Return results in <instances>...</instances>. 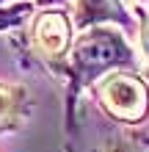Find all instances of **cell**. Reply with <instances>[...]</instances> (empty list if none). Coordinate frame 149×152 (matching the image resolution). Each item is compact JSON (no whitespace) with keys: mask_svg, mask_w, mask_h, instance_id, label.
Instances as JSON below:
<instances>
[{"mask_svg":"<svg viewBox=\"0 0 149 152\" xmlns=\"http://www.w3.org/2000/svg\"><path fill=\"white\" fill-rule=\"evenodd\" d=\"M113 69H130V72L138 69V58L127 44L124 33H119V28H108V25L80 31L72 44L69 61L61 72L69 77V100L72 97L77 100V94L86 86L100 83Z\"/></svg>","mask_w":149,"mask_h":152,"instance_id":"cell-1","label":"cell"},{"mask_svg":"<svg viewBox=\"0 0 149 152\" xmlns=\"http://www.w3.org/2000/svg\"><path fill=\"white\" fill-rule=\"evenodd\" d=\"M97 88V100L113 119L119 122H141L149 111V88L135 72H110L102 77Z\"/></svg>","mask_w":149,"mask_h":152,"instance_id":"cell-2","label":"cell"},{"mask_svg":"<svg viewBox=\"0 0 149 152\" xmlns=\"http://www.w3.org/2000/svg\"><path fill=\"white\" fill-rule=\"evenodd\" d=\"M72 20L64 8H52V11H41L33 20V31H31V47L36 50V56L47 61V66H52V72H64L69 53L75 44V28Z\"/></svg>","mask_w":149,"mask_h":152,"instance_id":"cell-3","label":"cell"},{"mask_svg":"<svg viewBox=\"0 0 149 152\" xmlns=\"http://www.w3.org/2000/svg\"><path fill=\"white\" fill-rule=\"evenodd\" d=\"M72 22H75L77 33L97 28L102 22H116V25H124V28L135 25L133 14L124 8L121 0H75L72 3Z\"/></svg>","mask_w":149,"mask_h":152,"instance_id":"cell-4","label":"cell"},{"mask_svg":"<svg viewBox=\"0 0 149 152\" xmlns=\"http://www.w3.org/2000/svg\"><path fill=\"white\" fill-rule=\"evenodd\" d=\"M28 91L22 86H6L0 83V130H11L25 119Z\"/></svg>","mask_w":149,"mask_h":152,"instance_id":"cell-5","label":"cell"},{"mask_svg":"<svg viewBox=\"0 0 149 152\" xmlns=\"http://www.w3.org/2000/svg\"><path fill=\"white\" fill-rule=\"evenodd\" d=\"M97 152H144V144H138V141L124 136V138H116V141H110V144H105Z\"/></svg>","mask_w":149,"mask_h":152,"instance_id":"cell-6","label":"cell"},{"mask_svg":"<svg viewBox=\"0 0 149 152\" xmlns=\"http://www.w3.org/2000/svg\"><path fill=\"white\" fill-rule=\"evenodd\" d=\"M3 6H6V0H0V8H3Z\"/></svg>","mask_w":149,"mask_h":152,"instance_id":"cell-7","label":"cell"}]
</instances>
